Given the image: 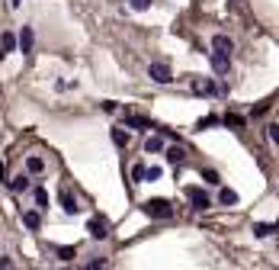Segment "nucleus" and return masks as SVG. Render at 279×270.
Here are the masks:
<instances>
[{"instance_id": "f257e3e1", "label": "nucleus", "mask_w": 279, "mask_h": 270, "mask_svg": "<svg viewBox=\"0 0 279 270\" xmlns=\"http://www.w3.org/2000/svg\"><path fill=\"white\" fill-rule=\"evenodd\" d=\"M142 209H145L148 219H170L173 215V206L167 203V199H148Z\"/></svg>"}, {"instance_id": "f03ea898", "label": "nucleus", "mask_w": 279, "mask_h": 270, "mask_svg": "<svg viewBox=\"0 0 279 270\" xmlns=\"http://www.w3.org/2000/svg\"><path fill=\"white\" fill-rule=\"evenodd\" d=\"M148 77H151L154 84H170L173 81V71H170L167 62H151V65H148Z\"/></svg>"}, {"instance_id": "7ed1b4c3", "label": "nucleus", "mask_w": 279, "mask_h": 270, "mask_svg": "<svg viewBox=\"0 0 279 270\" xmlns=\"http://www.w3.org/2000/svg\"><path fill=\"white\" fill-rule=\"evenodd\" d=\"M186 199H189V206H193V209H208V206H212V199H208V193L202 187H186Z\"/></svg>"}, {"instance_id": "20e7f679", "label": "nucleus", "mask_w": 279, "mask_h": 270, "mask_svg": "<svg viewBox=\"0 0 279 270\" xmlns=\"http://www.w3.org/2000/svg\"><path fill=\"white\" fill-rule=\"evenodd\" d=\"M87 235H90L93 241H103L109 235V225L103 222V219H90V222H87Z\"/></svg>"}, {"instance_id": "39448f33", "label": "nucleus", "mask_w": 279, "mask_h": 270, "mask_svg": "<svg viewBox=\"0 0 279 270\" xmlns=\"http://www.w3.org/2000/svg\"><path fill=\"white\" fill-rule=\"evenodd\" d=\"M32 42H36V36H32V26H23L20 36H16V45H20L23 55H29V51H32Z\"/></svg>"}, {"instance_id": "423d86ee", "label": "nucleus", "mask_w": 279, "mask_h": 270, "mask_svg": "<svg viewBox=\"0 0 279 270\" xmlns=\"http://www.w3.org/2000/svg\"><path fill=\"white\" fill-rule=\"evenodd\" d=\"M61 209H64L67 215H77V212H81V203H77V196L71 193V190H61Z\"/></svg>"}, {"instance_id": "0eeeda50", "label": "nucleus", "mask_w": 279, "mask_h": 270, "mask_svg": "<svg viewBox=\"0 0 279 270\" xmlns=\"http://www.w3.org/2000/svg\"><path fill=\"white\" fill-rule=\"evenodd\" d=\"M231 68V55H225V51H212V71L215 74H228Z\"/></svg>"}, {"instance_id": "6e6552de", "label": "nucleus", "mask_w": 279, "mask_h": 270, "mask_svg": "<svg viewBox=\"0 0 279 270\" xmlns=\"http://www.w3.org/2000/svg\"><path fill=\"white\" fill-rule=\"evenodd\" d=\"M23 225H26L29 232H39V229H42V215L36 212V209H29V212H23Z\"/></svg>"}, {"instance_id": "1a4fd4ad", "label": "nucleus", "mask_w": 279, "mask_h": 270, "mask_svg": "<svg viewBox=\"0 0 279 270\" xmlns=\"http://www.w3.org/2000/svg\"><path fill=\"white\" fill-rule=\"evenodd\" d=\"M212 48H215V51H225V55H231V51H234V42H231L228 36H215V39H212Z\"/></svg>"}, {"instance_id": "9d476101", "label": "nucleus", "mask_w": 279, "mask_h": 270, "mask_svg": "<svg viewBox=\"0 0 279 270\" xmlns=\"http://www.w3.org/2000/svg\"><path fill=\"white\" fill-rule=\"evenodd\" d=\"M26 171L29 174H42L45 171V161H42L39 154H29V158H26Z\"/></svg>"}, {"instance_id": "9b49d317", "label": "nucleus", "mask_w": 279, "mask_h": 270, "mask_svg": "<svg viewBox=\"0 0 279 270\" xmlns=\"http://www.w3.org/2000/svg\"><path fill=\"white\" fill-rule=\"evenodd\" d=\"M167 161L170 164H183V161H186V151H183L180 145H173V148H167Z\"/></svg>"}, {"instance_id": "f8f14e48", "label": "nucleus", "mask_w": 279, "mask_h": 270, "mask_svg": "<svg viewBox=\"0 0 279 270\" xmlns=\"http://www.w3.org/2000/svg\"><path fill=\"white\" fill-rule=\"evenodd\" d=\"M13 48H16V36L13 32H4V36H0V51L7 55V51H13Z\"/></svg>"}, {"instance_id": "ddd939ff", "label": "nucleus", "mask_w": 279, "mask_h": 270, "mask_svg": "<svg viewBox=\"0 0 279 270\" xmlns=\"http://www.w3.org/2000/svg\"><path fill=\"white\" fill-rule=\"evenodd\" d=\"M276 232V225H266V222H254V235L257 238H269Z\"/></svg>"}, {"instance_id": "4468645a", "label": "nucleus", "mask_w": 279, "mask_h": 270, "mask_svg": "<svg viewBox=\"0 0 279 270\" xmlns=\"http://www.w3.org/2000/svg\"><path fill=\"white\" fill-rule=\"evenodd\" d=\"M10 190H16V193L29 190V177H26V174H20V177H13V180H10Z\"/></svg>"}, {"instance_id": "2eb2a0df", "label": "nucleus", "mask_w": 279, "mask_h": 270, "mask_svg": "<svg viewBox=\"0 0 279 270\" xmlns=\"http://www.w3.org/2000/svg\"><path fill=\"white\" fill-rule=\"evenodd\" d=\"M219 199H222V206H234V203H238V193H234V190H228V187H225L222 193H219Z\"/></svg>"}, {"instance_id": "dca6fc26", "label": "nucleus", "mask_w": 279, "mask_h": 270, "mask_svg": "<svg viewBox=\"0 0 279 270\" xmlns=\"http://www.w3.org/2000/svg\"><path fill=\"white\" fill-rule=\"evenodd\" d=\"M55 254H58V260H74V257H77V248H71V245H64V248H58Z\"/></svg>"}, {"instance_id": "f3484780", "label": "nucleus", "mask_w": 279, "mask_h": 270, "mask_svg": "<svg viewBox=\"0 0 279 270\" xmlns=\"http://www.w3.org/2000/svg\"><path fill=\"white\" fill-rule=\"evenodd\" d=\"M145 151H148V154H158V151H164V142H161V138H148V142H145Z\"/></svg>"}, {"instance_id": "a211bd4d", "label": "nucleus", "mask_w": 279, "mask_h": 270, "mask_svg": "<svg viewBox=\"0 0 279 270\" xmlns=\"http://www.w3.org/2000/svg\"><path fill=\"white\" fill-rule=\"evenodd\" d=\"M125 126H135V129H151V123L142 116H125Z\"/></svg>"}, {"instance_id": "6ab92c4d", "label": "nucleus", "mask_w": 279, "mask_h": 270, "mask_svg": "<svg viewBox=\"0 0 279 270\" xmlns=\"http://www.w3.org/2000/svg\"><path fill=\"white\" fill-rule=\"evenodd\" d=\"M164 171L158 168V164H151V168H145V180H161Z\"/></svg>"}, {"instance_id": "aec40b11", "label": "nucleus", "mask_w": 279, "mask_h": 270, "mask_svg": "<svg viewBox=\"0 0 279 270\" xmlns=\"http://www.w3.org/2000/svg\"><path fill=\"white\" fill-rule=\"evenodd\" d=\"M36 206L39 209H48V190H42V187L36 190Z\"/></svg>"}, {"instance_id": "412c9836", "label": "nucleus", "mask_w": 279, "mask_h": 270, "mask_svg": "<svg viewBox=\"0 0 279 270\" xmlns=\"http://www.w3.org/2000/svg\"><path fill=\"white\" fill-rule=\"evenodd\" d=\"M112 142H116L119 148H125V145H128V135L122 132V129H112Z\"/></svg>"}, {"instance_id": "4be33fe9", "label": "nucleus", "mask_w": 279, "mask_h": 270, "mask_svg": "<svg viewBox=\"0 0 279 270\" xmlns=\"http://www.w3.org/2000/svg\"><path fill=\"white\" fill-rule=\"evenodd\" d=\"M222 123H225V126H234V129H241V126H244V119H241V116H234V113H228V116H222Z\"/></svg>"}, {"instance_id": "5701e85b", "label": "nucleus", "mask_w": 279, "mask_h": 270, "mask_svg": "<svg viewBox=\"0 0 279 270\" xmlns=\"http://www.w3.org/2000/svg\"><path fill=\"white\" fill-rule=\"evenodd\" d=\"M128 4H132V10L142 13V10H151V4H154V0H128Z\"/></svg>"}, {"instance_id": "b1692460", "label": "nucleus", "mask_w": 279, "mask_h": 270, "mask_svg": "<svg viewBox=\"0 0 279 270\" xmlns=\"http://www.w3.org/2000/svg\"><path fill=\"white\" fill-rule=\"evenodd\" d=\"M219 123H222L219 116H205V119H199V123H196V129H208V126H219Z\"/></svg>"}, {"instance_id": "393cba45", "label": "nucleus", "mask_w": 279, "mask_h": 270, "mask_svg": "<svg viewBox=\"0 0 279 270\" xmlns=\"http://www.w3.org/2000/svg\"><path fill=\"white\" fill-rule=\"evenodd\" d=\"M193 90H196V93H212L215 87L208 84V81H196V84H193Z\"/></svg>"}, {"instance_id": "a878e982", "label": "nucleus", "mask_w": 279, "mask_h": 270, "mask_svg": "<svg viewBox=\"0 0 279 270\" xmlns=\"http://www.w3.org/2000/svg\"><path fill=\"white\" fill-rule=\"evenodd\" d=\"M132 180H135V184H142V180H145V164H135V168H132Z\"/></svg>"}, {"instance_id": "bb28decb", "label": "nucleus", "mask_w": 279, "mask_h": 270, "mask_svg": "<svg viewBox=\"0 0 279 270\" xmlns=\"http://www.w3.org/2000/svg\"><path fill=\"white\" fill-rule=\"evenodd\" d=\"M202 177H205V184H222V180H219V171H212V168L202 171Z\"/></svg>"}, {"instance_id": "cd10ccee", "label": "nucleus", "mask_w": 279, "mask_h": 270, "mask_svg": "<svg viewBox=\"0 0 279 270\" xmlns=\"http://www.w3.org/2000/svg\"><path fill=\"white\" fill-rule=\"evenodd\" d=\"M266 135H269V145H279V126H266Z\"/></svg>"}]
</instances>
